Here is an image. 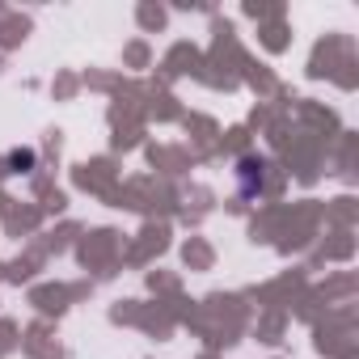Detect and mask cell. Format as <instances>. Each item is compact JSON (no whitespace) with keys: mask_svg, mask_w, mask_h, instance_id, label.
I'll use <instances>...</instances> for the list:
<instances>
[]
</instances>
